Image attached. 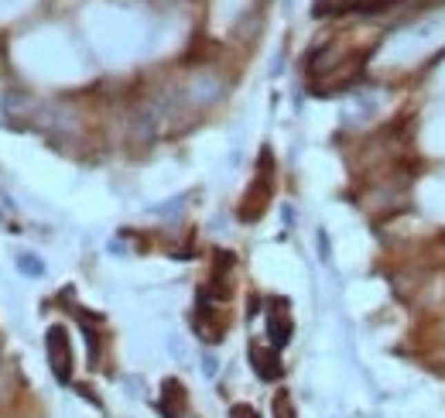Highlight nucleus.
I'll use <instances>...</instances> for the list:
<instances>
[{"mask_svg": "<svg viewBox=\"0 0 445 418\" xmlns=\"http://www.w3.org/2000/svg\"><path fill=\"white\" fill-rule=\"evenodd\" d=\"M250 360H254V374L261 377V381H277L281 374H284V367H281V360H277V350L270 346H250Z\"/></svg>", "mask_w": 445, "mask_h": 418, "instance_id": "7ed1b4c3", "label": "nucleus"}, {"mask_svg": "<svg viewBox=\"0 0 445 418\" xmlns=\"http://www.w3.org/2000/svg\"><path fill=\"white\" fill-rule=\"evenodd\" d=\"M230 418H261V415H257V408H250V405H233V408H230Z\"/></svg>", "mask_w": 445, "mask_h": 418, "instance_id": "20e7f679", "label": "nucleus"}, {"mask_svg": "<svg viewBox=\"0 0 445 418\" xmlns=\"http://www.w3.org/2000/svg\"><path fill=\"white\" fill-rule=\"evenodd\" d=\"M216 370H219L216 357H209V353H206V357H202V374H206V377H216Z\"/></svg>", "mask_w": 445, "mask_h": 418, "instance_id": "39448f33", "label": "nucleus"}, {"mask_svg": "<svg viewBox=\"0 0 445 418\" xmlns=\"http://www.w3.org/2000/svg\"><path fill=\"white\" fill-rule=\"evenodd\" d=\"M45 350H48V364H52V374L59 384H69L72 381V346H69V336L62 326H52L48 336H45Z\"/></svg>", "mask_w": 445, "mask_h": 418, "instance_id": "f257e3e1", "label": "nucleus"}, {"mask_svg": "<svg viewBox=\"0 0 445 418\" xmlns=\"http://www.w3.org/2000/svg\"><path fill=\"white\" fill-rule=\"evenodd\" d=\"M21 268H24L28 275H41V271H45L41 261H31V257H21Z\"/></svg>", "mask_w": 445, "mask_h": 418, "instance_id": "423d86ee", "label": "nucleus"}, {"mask_svg": "<svg viewBox=\"0 0 445 418\" xmlns=\"http://www.w3.org/2000/svg\"><path fill=\"white\" fill-rule=\"evenodd\" d=\"M288 302H274V309H267V336H270V346L281 350L291 343V319H288Z\"/></svg>", "mask_w": 445, "mask_h": 418, "instance_id": "f03ea898", "label": "nucleus"}]
</instances>
